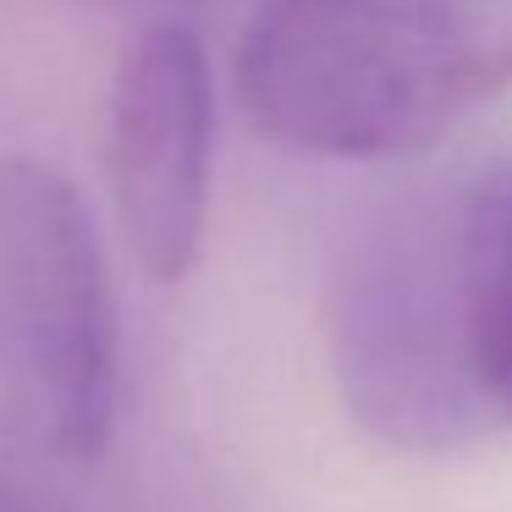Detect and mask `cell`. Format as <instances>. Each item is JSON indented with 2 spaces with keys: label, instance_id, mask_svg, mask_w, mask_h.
Listing matches in <instances>:
<instances>
[{
  "label": "cell",
  "instance_id": "cell-6",
  "mask_svg": "<svg viewBox=\"0 0 512 512\" xmlns=\"http://www.w3.org/2000/svg\"><path fill=\"white\" fill-rule=\"evenodd\" d=\"M100 6L127 12V17H138V23H160V17H188L193 12V0H100Z\"/></svg>",
  "mask_w": 512,
  "mask_h": 512
},
{
  "label": "cell",
  "instance_id": "cell-5",
  "mask_svg": "<svg viewBox=\"0 0 512 512\" xmlns=\"http://www.w3.org/2000/svg\"><path fill=\"white\" fill-rule=\"evenodd\" d=\"M457 281L479 397L512 419V160H496L457 199Z\"/></svg>",
  "mask_w": 512,
  "mask_h": 512
},
{
  "label": "cell",
  "instance_id": "cell-1",
  "mask_svg": "<svg viewBox=\"0 0 512 512\" xmlns=\"http://www.w3.org/2000/svg\"><path fill=\"white\" fill-rule=\"evenodd\" d=\"M232 83L281 149L419 155L512 89V0H265Z\"/></svg>",
  "mask_w": 512,
  "mask_h": 512
},
{
  "label": "cell",
  "instance_id": "cell-2",
  "mask_svg": "<svg viewBox=\"0 0 512 512\" xmlns=\"http://www.w3.org/2000/svg\"><path fill=\"white\" fill-rule=\"evenodd\" d=\"M122 325L83 193L50 160H0V419L45 474L105 457Z\"/></svg>",
  "mask_w": 512,
  "mask_h": 512
},
{
  "label": "cell",
  "instance_id": "cell-4",
  "mask_svg": "<svg viewBox=\"0 0 512 512\" xmlns=\"http://www.w3.org/2000/svg\"><path fill=\"white\" fill-rule=\"evenodd\" d=\"M215 67L188 17L138 23L116 50L100 111V166L116 226L160 287L193 276L215 182Z\"/></svg>",
  "mask_w": 512,
  "mask_h": 512
},
{
  "label": "cell",
  "instance_id": "cell-3",
  "mask_svg": "<svg viewBox=\"0 0 512 512\" xmlns=\"http://www.w3.org/2000/svg\"><path fill=\"white\" fill-rule=\"evenodd\" d=\"M325 353L358 430L397 452H457L485 430L463 331L457 199L386 204L342 243Z\"/></svg>",
  "mask_w": 512,
  "mask_h": 512
},
{
  "label": "cell",
  "instance_id": "cell-7",
  "mask_svg": "<svg viewBox=\"0 0 512 512\" xmlns=\"http://www.w3.org/2000/svg\"><path fill=\"white\" fill-rule=\"evenodd\" d=\"M0 512H67L50 501L45 479H34V485H6L0 490Z\"/></svg>",
  "mask_w": 512,
  "mask_h": 512
}]
</instances>
